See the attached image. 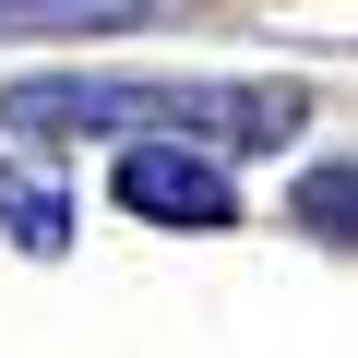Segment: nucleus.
I'll use <instances>...</instances> for the list:
<instances>
[{
    "instance_id": "1",
    "label": "nucleus",
    "mask_w": 358,
    "mask_h": 358,
    "mask_svg": "<svg viewBox=\"0 0 358 358\" xmlns=\"http://www.w3.org/2000/svg\"><path fill=\"white\" fill-rule=\"evenodd\" d=\"M310 96L299 84H227V72H24L0 84V131L13 143H84V131H192L227 155H275L299 143Z\"/></svg>"
},
{
    "instance_id": "2",
    "label": "nucleus",
    "mask_w": 358,
    "mask_h": 358,
    "mask_svg": "<svg viewBox=\"0 0 358 358\" xmlns=\"http://www.w3.org/2000/svg\"><path fill=\"white\" fill-rule=\"evenodd\" d=\"M120 215L179 227V239H227V227H239V192H227L215 143H192V131H131V155H120Z\"/></svg>"
},
{
    "instance_id": "3",
    "label": "nucleus",
    "mask_w": 358,
    "mask_h": 358,
    "mask_svg": "<svg viewBox=\"0 0 358 358\" xmlns=\"http://www.w3.org/2000/svg\"><path fill=\"white\" fill-rule=\"evenodd\" d=\"M0 227H13V251H72V192H48V179H24V167H0Z\"/></svg>"
},
{
    "instance_id": "4",
    "label": "nucleus",
    "mask_w": 358,
    "mask_h": 358,
    "mask_svg": "<svg viewBox=\"0 0 358 358\" xmlns=\"http://www.w3.org/2000/svg\"><path fill=\"white\" fill-rule=\"evenodd\" d=\"M287 215H299L322 251H358V155H346V167H310L299 192H287Z\"/></svg>"
}]
</instances>
